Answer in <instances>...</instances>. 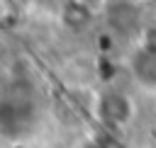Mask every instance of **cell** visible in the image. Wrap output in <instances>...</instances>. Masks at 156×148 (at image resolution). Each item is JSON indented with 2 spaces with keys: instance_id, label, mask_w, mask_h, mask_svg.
I'll return each instance as SVG.
<instances>
[{
  "instance_id": "obj_1",
  "label": "cell",
  "mask_w": 156,
  "mask_h": 148,
  "mask_svg": "<svg viewBox=\"0 0 156 148\" xmlns=\"http://www.w3.org/2000/svg\"><path fill=\"white\" fill-rule=\"evenodd\" d=\"M154 29L156 27L146 29L144 41L139 44V49L134 51V56L129 61L134 80L146 90H156V34H154Z\"/></svg>"
},
{
  "instance_id": "obj_2",
  "label": "cell",
  "mask_w": 156,
  "mask_h": 148,
  "mask_svg": "<svg viewBox=\"0 0 156 148\" xmlns=\"http://www.w3.org/2000/svg\"><path fill=\"white\" fill-rule=\"evenodd\" d=\"M98 112H100V116H102L105 124L124 129V126L132 121V116H134V104H132V99H129L124 92L110 90V92H105V95L100 97Z\"/></svg>"
},
{
  "instance_id": "obj_3",
  "label": "cell",
  "mask_w": 156,
  "mask_h": 148,
  "mask_svg": "<svg viewBox=\"0 0 156 148\" xmlns=\"http://www.w3.org/2000/svg\"><path fill=\"white\" fill-rule=\"evenodd\" d=\"M5 2H7L12 10H17V12H24V10L32 5V0H5Z\"/></svg>"
},
{
  "instance_id": "obj_4",
  "label": "cell",
  "mask_w": 156,
  "mask_h": 148,
  "mask_svg": "<svg viewBox=\"0 0 156 148\" xmlns=\"http://www.w3.org/2000/svg\"><path fill=\"white\" fill-rule=\"evenodd\" d=\"M76 2H80V5H85L88 10H93V12H98V10H102V5H105V0H76Z\"/></svg>"
}]
</instances>
